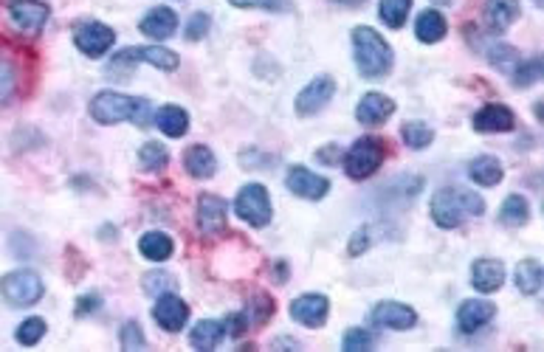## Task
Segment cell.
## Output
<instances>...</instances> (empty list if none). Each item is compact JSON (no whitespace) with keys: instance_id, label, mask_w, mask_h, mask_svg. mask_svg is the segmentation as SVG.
Here are the masks:
<instances>
[{"instance_id":"obj_42","label":"cell","mask_w":544,"mask_h":352,"mask_svg":"<svg viewBox=\"0 0 544 352\" xmlns=\"http://www.w3.org/2000/svg\"><path fill=\"white\" fill-rule=\"evenodd\" d=\"M102 305V299L96 296V293H91V296H83L76 301V316H85V313H93L96 308Z\"/></svg>"},{"instance_id":"obj_2","label":"cell","mask_w":544,"mask_h":352,"mask_svg":"<svg viewBox=\"0 0 544 352\" xmlns=\"http://www.w3.org/2000/svg\"><path fill=\"white\" fill-rule=\"evenodd\" d=\"M91 116L99 124H119L133 121L138 127H147L150 121V102L138 96H127L116 90H102L91 99Z\"/></svg>"},{"instance_id":"obj_8","label":"cell","mask_w":544,"mask_h":352,"mask_svg":"<svg viewBox=\"0 0 544 352\" xmlns=\"http://www.w3.org/2000/svg\"><path fill=\"white\" fill-rule=\"evenodd\" d=\"M6 6H9L14 26L26 31V35H40L48 14H51V9H48L43 0H6Z\"/></svg>"},{"instance_id":"obj_17","label":"cell","mask_w":544,"mask_h":352,"mask_svg":"<svg viewBox=\"0 0 544 352\" xmlns=\"http://www.w3.org/2000/svg\"><path fill=\"white\" fill-rule=\"evenodd\" d=\"M392 113H395V102L390 99V96L375 93V90H373V93H364L361 102H359V107H356V119H359L361 124H370V127L383 124Z\"/></svg>"},{"instance_id":"obj_22","label":"cell","mask_w":544,"mask_h":352,"mask_svg":"<svg viewBox=\"0 0 544 352\" xmlns=\"http://www.w3.org/2000/svg\"><path fill=\"white\" fill-rule=\"evenodd\" d=\"M485 20L493 31H505L519 20V0H488Z\"/></svg>"},{"instance_id":"obj_3","label":"cell","mask_w":544,"mask_h":352,"mask_svg":"<svg viewBox=\"0 0 544 352\" xmlns=\"http://www.w3.org/2000/svg\"><path fill=\"white\" fill-rule=\"evenodd\" d=\"M353 54H356L359 74L367 79L387 76L392 71V48L370 26L353 28Z\"/></svg>"},{"instance_id":"obj_32","label":"cell","mask_w":544,"mask_h":352,"mask_svg":"<svg viewBox=\"0 0 544 352\" xmlns=\"http://www.w3.org/2000/svg\"><path fill=\"white\" fill-rule=\"evenodd\" d=\"M404 141H406V147L412 150H423L429 147L431 141H435V133H431V127H426L423 121H406L404 124V130H401Z\"/></svg>"},{"instance_id":"obj_21","label":"cell","mask_w":544,"mask_h":352,"mask_svg":"<svg viewBox=\"0 0 544 352\" xmlns=\"http://www.w3.org/2000/svg\"><path fill=\"white\" fill-rule=\"evenodd\" d=\"M184 167L192 178H212V175L217 172V158L209 147L195 144V147H189L184 153Z\"/></svg>"},{"instance_id":"obj_23","label":"cell","mask_w":544,"mask_h":352,"mask_svg":"<svg viewBox=\"0 0 544 352\" xmlns=\"http://www.w3.org/2000/svg\"><path fill=\"white\" fill-rule=\"evenodd\" d=\"M155 124H158V130H162L164 136L170 138H181L186 130H189V116H186V110L178 107V105H167L162 107L155 113Z\"/></svg>"},{"instance_id":"obj_39","label":"cell","mask_w":544,"mask_h":352,"mask_svg":"<svg viewBox=\"0 0 544 352\" xmlns=\"http://www.w3.org/2000/svg\"><path fill=\"white\" fill-rule=\"evenodd\" d=\"M122 347L124 349H138L144 347V332H141V325L138 322H127L122 327Z\"/></svg>"},{"instance_id":"obj_36","label":"cell","mask_w":544,"mask_h":352,"mask_svg":"<svg viewBox=\"0 0 544 352\" xmlns=\"http://www.w3.org/2000/svg\"><path fill=\"white\" fill-rule=\"evenodd\" d=\"M175 287V277L172 274H164V270H153V274L144 277V291L150 296H162V293H170Z\"/></svg>"},{"instance_id":"obj_20","label":"cell","mask_w":544,"mask_h":352,"mask_svg":"<svg viewBox=\"0 0 544 352\" xmlns=\"http://www.w3.org/2000/svg\"><path fill=\"white\" fill-rule=\"evenodd\" d=\"M175 28H178V18H175V12L167 9V6H158V9L147 12V14H144V20H141V31L153 40L172 37Z\"/></svg>"},{"instance_id":"obj_6","label":"cell","mask_w":544,"mask_h":352,"mask_svg":"<svg viewBox=\"0 0 544 352\" xmlns=\"http://www.w3.org/2000/svg\"><path fill=\"white\" fill-rule=\"evenodd\" d=\"M43 279L40 274L28 268H20V270H12L4 279H0V296H4L6 305L12 308H28V305H37L43 299Z\"/></svg>"},{"instance_id":"obj_33","label":"cell","mask_w":544,"mask_h":352,"mask_svg":"<svg viewBox=\"0 0 544 352\" xmlns=\"http://www.w3.org/2000/svg\"><path fill=\"white\" fill-rule=\"evenodd\" d=\"M14 90H18V68L6 54H0V105H6Z\"/></svg>"},{"instance_id":"obj_34","label":"cell","mask_w":544,"mask_h":352,"mask_svg":"<svg viewBox=\"0 0 544 352\" xmlns=\"http://www.w3.org/2000/svg\"><path fill=\"white\" fill-rule=\"evenodd\" d=\"M43 335H45V322H43V318H37V316H31V318H26V322L18 327L14 339H18L20 344H26V347H35L43 339Z\"/></svg>"},{"instance_id":"obj_25","label":"cell","mask_w":544,"mask_h":352,"mask_svg":"<svg viewBox=\"0 0 544 352\" xmlns=\"http://www.w3.org/2000/svg\"><path fill=\"white\" fill-rule=\"evenodd\" d=\"M469 175H471V181L479 184V186H497L502 181V164H500V158H493V155H479L471 161L469 167Z\"/></svg>"},{"instance_id":"obj_41","label":"cell","mask_w":544,"mask_h":352,"mask_svg":"<svg viewBox=\"0 0 544 352\" xmlns=\"http://www.w3.org/2000/svg\"><path fill=\"white\" fill-rule=\"evenodd\" d=\"M370 246H373V229L364 226L353 234V239H350V257H359V254H364Z\"/></svg>"},{"instance_id":"obj_11","label":"cell","mask_w":544,"mask_h":352,"mask_svg":"<svg viewBox=\"0 0 544 352\" xmlns=\"http://www.w3.org/2000/svg\"><path fill=\"white\" fill-rule=\"evenodd\" d=\"M285 186L294 192V195L305 198V200H322L330 189V181L316 175L305 167H291L285 175Z\"/></svg>"},{"instance_id":"obj_38","label":"cell","mask_w":544,"mask_h":352,"mask_svg":"<svg viewBox=\"0 0 544 352\" xmlns=\"http://www.w3.org/2000/svg\"><path fill=\"white\" fill-rule=\"evenodd\" d=\"M373 344H375L373 332H367V330H359V327L347 330L344 341H342V347H344L347 352H364V349H370Z\"/></svg>"},{"instance_id":"obj_44","label":"cell","mask_w":544,"mask_h":352,"mask_svg":"<svg viewBox=\"0 0 544 352\" xmlns=\"http://www.w3.org/2000/svg\"><path fill=\"white\" fill-rule=\"evenodd\" d=\"M335 4H342V6H353V9H356V6H361V4H364V0H335Z\"/></svg>"},{"instance_id":"obj_40","label":"cell","mask_w":544,"mask_h":352,"mask_svg":"<svg viewBox=\"0 0 544 352\" xmlns=\"http://www.w3.org/2000/svg\"><path fill=\"white\" fill-rule=\"evenodd\" d=\"M206 31H209V14H192L189 23H186V40H201L206 37Z\"/></svg>"},{"instance_id":"obj_15","label":"cell","mask_w":544,"mask_h":352,"mask_svg":"<svg viewBox=\"0 0 544 352\" xmlns=\"http://www.w3.org/2000/svg\"><path fill=\"white\" fill-rule=\"evenodd\" d=\"M418 322V313L401 301H381L373 310V325L387 327V330H409Z\"/></svg>"},{"instance_id":"obj_26","label":"cell","mask_w":544,"mask_h":352,"mask_svg":"<svg viewBox=\"0 0 544 352\" xmlns=\"http://www.w3.org/2000/svg\"><path fill=\"white\" fill-rule=\"evenodd\" d=\"M445 31H449V26H445V18L438 9H426L414 23V35H418L421 43H440Z\"/></svg>"},{"instance_id":"obj_29","label":"cell","mask_w":544,"mask_h":352,"mask_svg":"<svg viewBox=\"0 0 544 352\" xmlns=\"http://www.w3.org/2000/svg\"><path fill=\"white\" fill-rule=\"evenodd\" d=\"M516 287L524 296L539 293V287H541V265L536 260L519 262V268H516Z\"/></svg>"},{"instance_id":"obj_31","label":"cell","mask_w":544,"mask_h":352,"mask_svg":"<svg viewBox=\"0 0 544 352\" xmlns=\"http://www.w3.org/2000/svg\"><path fill=\"white\" fill-rule=\"evenodd\" d=\"M409 9H412V0H381L378 14L390 28H401L409 18Z\"/></svg>"},{"instance_id":"obj_19","label":"cell","mask_w":544,"mask_h":352,"mask_svg":"<svg viewBox=\"0 0 544 352\" xmlns=\"http://www.w3.org/2000/svg\"><path fill=\"white\" fill-rule=\"evenodd\" d=\"M471 282L479 293L500 291L505 282V265L500 260H477L471 265Z\"/></svg>"},{"instance_id":"obj_7","label":"cell","mask_w":544,"mask_h":352,"mask_svg":"<svg viewBox=\"0 0 544 352\" xmlns=\"http://www.w3.org/2000/svg\"><path fill=\"white\" fill-rule=\"evenodd\" d=\"M234 212L240 220H246L248 226L263 229L271 223V198L268 189L263 184H248L240 189V195L234 200Z\"/></svg>"},{"instance_id":"obj_27","label":"cell","mask_w":544,"mask_h":352,"mask_svg":"<svg viewBox=\"0 0 544 352\" xmlns=\"http://www.w3.org/2000/svg\"><path fill=\"white\" fill-rule=\"evenodd\" d=\"M172 239L164 234V231H147L141 239H138V251L144 254L147 260L153 262H164L172 257Z\"/></svg>"},{"instance_id":"obj_16","label":"cell","mask_w":544,"mask_h":352,"mask_svg":"<svg viewBox=\"0 0 544 352\" xmlns=\"http://www.w3.org/2000/svg\"><path fill=\"white\" fill-rule=\"evenodd\" d=\"M514 127H516V116L505 105H485L474 116V130L479 133H510Z\"/></svg>"},{"instance_id":"obj_9","label":"cell","mask_w":544,"mask_h":352,"mask_svg":"<svg viewBox=\"0 0 544 352\" xmlns=\"http://www.w3.org/2000/svg\"><path fill=\"white\" fill-rule=\"evenodd\" d=\"M333 93H335V82H333V76L322 74V76H316L311 79V82L299 90L296 96V113L299 116H313L319 113L330 99H333Z\"/></svg>"},{"instance_id":"obj_28","label":"cell","mask_w":544,"mask_h":352,"mask_svg":"<svg viewBox=\"0 0 544 352\" xmlns=\"http://www.w3.org/2000/svg\"><path fill=\"white\" fill-rule=\"evenodd\" d=\"M527 217H531V206H527V200L522 195H508L502 209H500V220L505 223V226H510V229L524 226Z\"/></svg>"},{"instance_id":"obj_18","label":"cell","mask_w":544,"mask_h":352,"mask_svg":"<svg viewBox=\"0 0 544 352\" xmlns=\"http://www.w3.org/2000/svg\"><path fill=\"white\" fill-rule=\"evenodd\" d=\"M493 313H497V308L491 305V301L485 299H466L457 310V327L462 332H477L479 327H485Z\"/></svg>"},{"instance_id":"obj_4","label":"cell","mask_w":544,"mask_h":352,"mask_svg":"<svg viewBox=\"0 0 544 352\" xmlns=\"http://www.w3.org/2000/svg\"><path fill=\"white\" fill-rule=\"evenodd\" d=\"M383 158H387V144H383V138L364 136L347 150L344 172L353 181H364V178H370L373 172H378V167L383 164Z\"/></svg>"},{"instance_id":"obj_37","label":"cell","mask_w":544,"mask_h":352,"mask_svg":"<svg viewBox=\"0 0 544 352\" xmlns=\"http://www.w3.org/2000/svg\"><path fill=\"white\" fill-rule=\"evenodd\" d=\"M237 9H265V12H291L294 0H229Z\"/></svg>"},{"instance_id":"obj_14","label":"cell","mask_w":544,"mask_h":352,"mask_svg":"<svg viewBox=\"0 0 544 352\" xmlns=\"http://www.w3.org/2000/svg\"><path fill=\"white\" fill-rule=\"evenodd\" d=\"M327 310H330V301L322 293H305V296L294 299V305H291L294 322L305 325V327H322L327 322Z\"/></svg>"},{"instance_id":"obj_1","label":"cell","mask_w":544,"mask_h":352,"mask_svg":"<svg viewBox=\"0 0 544 352\" xmlns=\"http://www.w3.org/2000/svg\"><path fill=\"white\" fill-rule=\"evenodd\" d=\"M483 212H485V200L471 189L445 186L435 192V198H431V220L440 229H457L466 220L479 217Z\"/></svg>"},{"instance_id":"obj_43","label":"cell","mask_w":544,"mask_h":352,"mask_svg":"<svg viewBox=\"0 0 544 352\" xmlns=\"http://www.w3.org/2000/svg\"><path fill=\"white\" fill-rule=\"evenodd\" d=\"M316 158H319V161H325V164H339L342 161V150L339 147H335V144H330V147H325V150H319L316 153Z\"/></svg>"},{"instance_id":"obj_5","label":"cell","mask_w":544,"mask_h":352,"mask_svg":"<svg viewBox=\"0 0 544 352\" xmlns=\"http://www.w3.org/2000/svg\"><path fill=\"white\" fill-rule=\"evenodd\" d=\"M138 62H150L153 68H162V71H175L181 66V59L170 48L162 45H141V48H124L119 51L114 59H110L107 74H122V71H130Z\"/></svg>"},{"instance_id":"obj_13","label":"cell","mask_w":544,"mask_h":352,"mask_svg":"<svg viewBox=\"0 0 544 352\" xmlns=\"http://www.w3.org/2000/svg\"><path fill=\"white\" fill-rule=\"evenodd\" d=\"M226 220H229V206L217 195H201L198 198V226L203 234H223L226 231Z\"/></svg>"},{"instance_id":"obj_30","label":"cell","mask_w":544,"mask_h":352,"mask_svg":"<svg viewBox=\"0 0 544 352\" xmlns=\"http://www.w3.org/2000/svg\"><path fill=\"white\" fill-rule=\"evenodd\" d=\"M170 161V153L164 144H158V141H147L144 147L138 150V164L147 169V172H158V169H164Z\"/></svg>"},{"instance_id":"obj_12","label":"cell","mask_w":544,"mask_h":352,"mask_svg":"<svg viewBox=\"0 0 544 352\" xmlns=\"http://www.w3.org/2000/svg\"><path fill=\"white\" fill-rule=\"evenodd\" d=\"M153 318L162 325V330L178 332L189 322V305L175 293H162L155 301V308H153Z\"/></svg>"},{"instance_id":"obj_10","label":"cell","mask_w":544,"mask_h":352,"mask_svg":"<svg viewBox=\"0 0 544 352\" xmlns=\"http://www.w3.org/2000/svg\"><path fill=\"white\" fill-rule=\"evenodd\" d=\"M74 43L76 48L83 51L85 57H102L110 45L116 43V31L105 26V23H83L76 28V35H74Z\"/></svg>"},{"instance_id":"obj_35","label":"cell","mask_w":544,"mask_h":352,"mask_svg":"<svg viewBox=\"0 0 544 352\" xmlns=\"http://www.w3.org/2000/svg\"><path fill=\"white\" fill-rule=\"evenodd\" d=\"M541 79V59H527V62H522V66L516 68V74H514V85L516 88H531V85H536Z\"/></svg>"},{"instance_id":"obj_24","label":"cell","mask_w":544,"mask_h":352,"mask_svg":"<svg viewBox=\"0 0 544 352\" xmlns=\"http://www.w3.org/2000/svg\"><path fill=\"white\" fill-rule=\"evenodd\" d=\"M223 335H226V322H212V318H209V322H198L195 327H192L189 341L195 349L209 352L223 341Z\"/></svg>"}]
</instances>
